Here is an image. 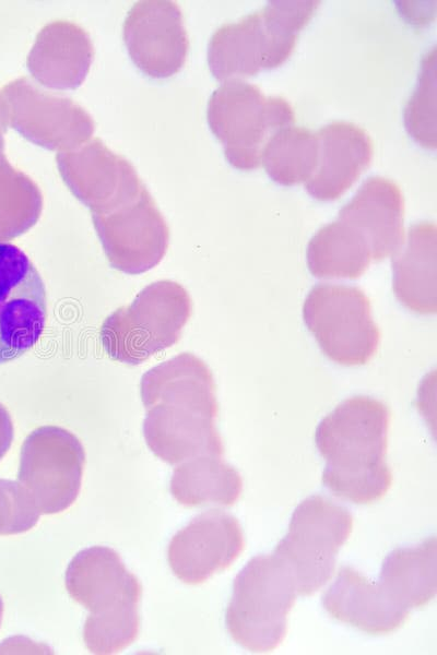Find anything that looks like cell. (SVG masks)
Wrapping results in <instances>:
<instances>
[{
    "instance_id": "cell-1",
    "label": "cell",
    "mask_w": 437,
    "mask_h": 655,
    "mask_svg": "<svg viewBox=\"0 0 437 655\" xmlns=\"http://www.w3.org/2000/svg\"><path fill=\"white\" fill-rule=\"evenodd\" d=\"M140 394L146 409L143 436L157 457L177 465L201 455L223 456L216 386L202 359L181 353L151 368L141 378Z\"/></svg>"
},
{
    "instance_id": "cell-2",
    "label": "cell",
    "mask_w": 437,
    "mask_h": 655,
    "mask_svg": "<svg viewBox=\"0 0 437 655\" xmlns=\"http://www.w3.org/2000/svg\"><path fill=\"white\" fill-rule=\"evenodd\" d=\"M390 410L369 396H353L319 424L315 440L326 461L322 484L357 504L383 498L392 485L386 462Z\"/></svg>"
},
{
    "instance_id": "cell-3",
    "label": "cell",
    "mask_w": 437,
    "mask_h": 655,
    "mask_svg": "<svg viewBox=\"0 0 437 655\" xmlns=\"http://www.w3.org/2000/svg\"><path fill=\"white\" fill-rule=\"evenodd\" d=\"M66 587L90 611L83 629L90 652L114 654L135 641L142 586L114 549L93 546L78 552L66 571Z\"/></svg>"
},
{
    "instance_id": "cell-4",
    "label": "cell",
    "mask_w": 437,
    "mask_h": 655,
    "mask_svg": "<svg viewBox=\"0 0 437 655\" xmlns=\"http://www.w3.org/2000/svg\"><path fill=\"white\" fill-rule=\"evenodd\" d=\"M192 311L187 289L163 279L141 289L130 305L109 314L101 326L106 354L135 366L176 344Z\"/></svg>"
},
{
    "instance_id": "cell-5",
    "label": "cell",
    "mask_w": 437,
    "mask_h": 655,
    "mask_svg": "<svg viewBox=\"0 0 437 655\" xmlns=\"http://www.w3.org/2000/svg\"><path fill=\"white\" fill-rule=\"evenodd\" d=\"M297 596L294 579L275 555H259L235 577L226 609V627L243 647L274 650L287 632V616Z\"/></svg>"
},
{
    "instance_id": "cell-6",
    "label": "cell",
    "mask_w": 437,
    "mask_h": 655,
    "mask_svg": "<svg viewBox=\"0 0 437 655\" xmlns=\"http://www.w3.org/2000/svg\"><path fill=\"white\" fill-rule=\"evenodd\" d=\"M206 116L211 131L223 144L226 159L243 170L260 167L268 140L295 121L286 99L267 97L258 86L240 79L225 81L212 93Z\"/></svg>"
},
{
    "instance_id": "cell-7",
    "label": "cell",
    "mask_w": 437,
    "mask_h": 655,
    "mask_svg": "<svg viewBox=\"0 0 437 655\" xmlns=\"http://www.w3.org/2000/svg\"><path fill=\"white\" fill-rule=\"evenodd\" d=\"M352 528V514L330 499L317 495L300 502L273 552L290 570L297 594L309 596L332 577Z\"/></svg>"
},
{
    "instance_id": "cell-8",
    "label": "cell",
    "mask_w": 437,
    "mask_h": 655,
    "mask_svg": "<svg viewBox=\"0 0 437 655\" xmlns=\"http://www.w3.org/2000/svg\"><path fill=\"white\" fill-rule=\"evenodd\" d=\"M365 293L353 286L319 284L308 294L303 317L323 354L343 366H359L376 354L380 332Z\"/></svg>"
},
{
    "instance_id": "cell-9",
    "label": "cell",
    "mask_w": 437,
    "mask_h": 655,
    "mask_svg": "<svg viewBox=\"0 0 437 655\" xmlns=\"http://www.w3.org/2000/svg\"><path fill=\"white\" fill-rule=\"evenodd\" d=\"M84 464V448L72 432L43 426L22 445L17 483L39 514L59 513L78 498Z\"/></svg>"
},
{
    "instance_id": "cell-10",
    "label": "cell",
    "mask_w": 437,
    "mask_h": 655,
    "mask_svg": "<svg viewBox=\"0 0 437 655\" xmlns=\"http://www.w3.org/2000/svg\"><path fill=\"white\" fill-rule=\"evenodd\" d=\"M9 124L34 144L66 152L86 143L94 133L91 115L71 98L40 88L26 76L2 91Z\"/></svg>"
},
{
    "instance_id": "cell-11",
    "label": "cell",
    "mask_w": 437,
    "mask_h": 655,
    "mask_svg": "<svg viewBox=\"0 0 437 655\" xmlns=\"http://www.w3.org/2000/svg\"><path fill=\"white\" fill-rule=\"evenodd\" d=\"M46 319L40 274L20 248L0 242V364L29 350L39 341Z\"/></svg>"
},
{
    "instance_id": "cell-12",
    "label": "cell",
    "mask_w": 437,
    "mask_h": 655,
    "mask_svg": "<svg viewBox=\"0 0 437 655\" xmlns=\"http://www.w3.org/2000/svg\"><path fill=\"white\" fill-rule=\"evenodd\" d=\"M91 216L106 258L118 271L142 274L167 252L169 228L146 187L133 200Z\"/></svg>"
},
{
    "instance_id": "cell-13",
    "label": "cell",
    "mask_w": 437,
    "mask_h": 655,
    "mask_svg": "<svg viewBox=\"0 0 437 655\" xmlns=\"http://www.w3.org/2000/svg\"><path fill=\"white\" fill-rule=\"evenodd\" d=\"M59 174L91 214L109 212L137 198L145 187L135 168L98 138L56 155Z\"/></svg>"
},
{
    "instance_id": "cell-14",
    "label": "cell",
    "mask_w": 437,
    "mask_h": 655,
    "mask_svg": "<svg viewBox=\"0 0 437 655\" xmlns=\"http://www.w3.org/2000/svg\"><path fill=\"white\" fill-rule=\"evenodd\" d=\"M122 36L133 63L151 78H169L186 62L189 39L174 1L135 2L123 22Z\"/></svg>"
},
{
    "instance_id": "cell-15",
    "label": "cell",
    "mask_w": 437,
    "mask_h": 655,
    "mask_svg": "<svg viewBox=\"0 0 437 655\" xmlns=\"http://www.w3.org/2000/svg\"><path fill=\"white\" fill-rule=\"evenodd\" d=\"M244 548L238 521L227 512L212 509L193 517L174 535L167 559L180 581L198 585L229 568Z\"/></svg>"
},
{
    "instance_id": "cell-16",
    "label": "cell",
    "mask_w": 437,
    "mask_h": 655,
    "mask_svg": "<svg viewBox=\"0 0 437 655\" xmlns=\"http://www.w3.org/2000/svg\"><path fill=\"white\" fill-rule=\"evenodd\" d=\"M296 43L273 32L260 11L238 22L226 23L212 35L208 48L209 68L218 81L257 74L276 68L292 55Z\"/></svg>"
},
{
    "instance_id": "cell-17",
    "label": "cell",
    "mask_w": 437,
    "mask_h": 655,
    "mask_svg": "<svg viewBox=\"0 0 437 655\" xmlns=\"http://www.w3.org/2000/svg\"><path fill=\"white\" fill-rule=\"evenodd\" d=\"M316 135L317 166L305 188L317 200H335L369 166L374 144L364 129L346 121L331 122L319 129Z\"/></svg>"
},
{
    "instance_id": "cell-18",
    "label": "cell",
    "mask_w": 437,
    "mask_h": 655,
    "mask_svg": "<svg viewBox=\"0 0 437 655\" xmlns=\"http://www.w3.org/2000/svg\"><path fill=\"white\" fill-rule=\"evenodd\" d=\"M404 201L400 187L379 176L368 178L352 200L339 212L338 219L354 227L379 262L392 257L404 241Z\"/></svg>"
},
{
    "instance_id": "cell-19",
    "label": "cell",
    "mask_w": 437,
    "mask_h": 655,
    "mask_svg": "<svg viewBox=\"0 0 437 655\" xmlns=\"http://www.w3.org/2000/svg\"><path fill=\"white\" fill-rule=\"evenodd\" d=\"M94 57L87 32L64 20L46 24L37 34L26 66L38 84L51 90H75L85 80Z\"/></svg>"
},
{
    "instance_id": "cell-20",
    "label": "cell",
    "mask_w": 437,
    "mask_h": 655,
    "mask_svg": "<svg viewBox=\"0 0 437 655\" xmlns=\"http://www.w3.org/2000/svg\"><path fill=\"white\" fill-rule=\"evenodd\" d=\"M322 605L332 618L373 635L395 631L410 615L378 582L369 581L347 565L339 569L322 597Z\"/></svg>"
},
{
    "instance_id": "cell-21",
    "label": "cell",
    "mask_w": 437,
    "mask_h": 655,
    "mask_svg": "<svg viewBox=\"0 0 437 655\" xmlns=\"http://www.w3.org/2000/svg\"><path fill=\"white\" fill-rule=\"evenodd\" d=\"M437 229L434 223L412 225L392 255L393 291L410 310L434 314L437 310Z\"/></svg>"
},
{
    "instance_id": "cell-22",
    "label": "cell",
    "mask_w": 437,
    "mask_h": 655,
    "mask_svg": "<svg viewBox=\"0 0 437 655\" xmlns=\"http://www.w3.org/2000/svg\"><path fill=\"white\" fill-rule=\"evenodd\" d=\"M378 583L409 610L427 605L437 593L436 538L390 552L382 563Z\"/></svg>"
},
{
    "instance_id": "cell-23",
    "label": "cell",
    "mask_w": 437,
    "mask_h": 655,
    "mask_svg": "<svg viewBox=\"0 0 437 655\" xmlns=\"http://www.w3.org/2000/svg\"><path fill=\"white\" fill-rule=\"evenodd\" d=\"M169 489L173 497L186 507H231L241 495L243 480L222 456L201 455L177 464Z\"/></svg>"
},
{
    "instance_id": "cell-24",
    "label": "cell",
    "mask_w": 437,
    "mask_h": 655,
    "mask_svg": "<svg viewBox=\"0 0 437 655\" xmlns=\"http://www.w3.org/2000/svg\"><path fill=\"white\" fill-rule=\"evenodd\" d=\"M371 261L365 238L340 219L321 227L307 248L309 271L321 278H358Z\"/></svg>"
},
{
    "instance_id": "cell-25",
    "label": "cell",
    "mask_w": 437,
    "mask_h": 655,
    "mask_svg": "<svg viewBox=\"0 0 437 655\" xmlns=\"http://www.w3.org/2000/svg\"><path fill=\"white\" fill-rule=\"evenodd\" d=\"M317 159L316 133L293 124L277 130L261 153V166L271 179L283 186L308 181L316 169Z\"/></svg>"
},
{
    "instance_id": "cell-26",
    "label": "cell",
    "mask_w": 437,
    "mask_h": 655,
    "mask_svg": "<svg viewBox=\"0 0 437 655\" xmlns=\"http://www.w3.org/2000/svg\"><path fill=\"white\" fill-rule=\"evenodd\" d=\"M0 144V242L11 240L32 228L43 211L38 186L5 158Z\"/></svg>"
},
{
    "instance_id": "cell-27",
    "label": "cell",
    "mask_w": 437,
    "mask_h": 655,
    "mask_svg": "<svg viewBox=\"0 0 437 655\" xmlns=\"http://www.w3.org/2000/svg\"><path fill=\"white\" fill-rule=\"evenodd\" d=\"M409 133L421 145L436 147V50L428 52L422 62L417 86L404 111Z\"/></svg>"
},
{
    "instance_id": "cell-28",
    "label": "cell",
    "mask_w": 437,
    "mask_h": 655,
    "mask_svg": "<svg viewBox=\"0 0 437 655\" xmlns=\"http://www.w3.org/2000/svg\"><path fill=\"white\" fill-rule=\"evenodd\" d=\"M39 513L17 481L0 478V535L24 533L34 527Z\"/></svg>"
},
{
    "instance_id": "cell-29",
    "label": "cell",
    "mask_w": 437,
    "mask_h": 655,
    "mask_svg": "<svg viewBox=\"0 0 437 655\" xmlns=\"http://www.w3.org/2000/svg\"><path fill=\"white\" fill-rule=\"evenodd\" d=\"M13 440V425L8 410L0 404V460L11 446Z\"/></svg>"
},
{
    "instance_id": "cell-30",
    "label": "cell",
    "mask_w": 437,
    "mask_h": 655,
    "mask_svg": "<svg viewBox=\"0 0 437 655\" xmlns=\"http://www.w3.org/2000/svg\"><path fill=\"white\" fill-rule=\"evenodd\" d=\"M2 615H3V603H2V599L0 597V624H1V621H2Z\"/></svg>"
}]
</instances>
